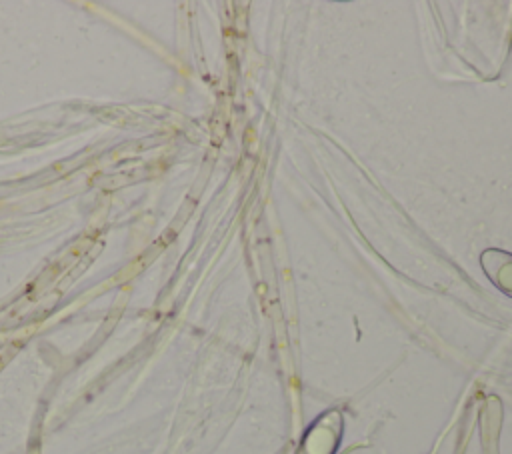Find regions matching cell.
<instances>
[{"instance_id":"cell-1","label":"cell","mask_w":512,"mask_h":454,"mask_svg":"<svg viewBox=\"0 0 512 454\" xmlns=\"http://www.w3.org/2000/svg\"><path fill=\"white\" fill-rule=\"evenodd\" d=\"M342 414L330 410L322 414L306 432L298 454H334L342 436Z\"/></svg>"}]
</instances>
